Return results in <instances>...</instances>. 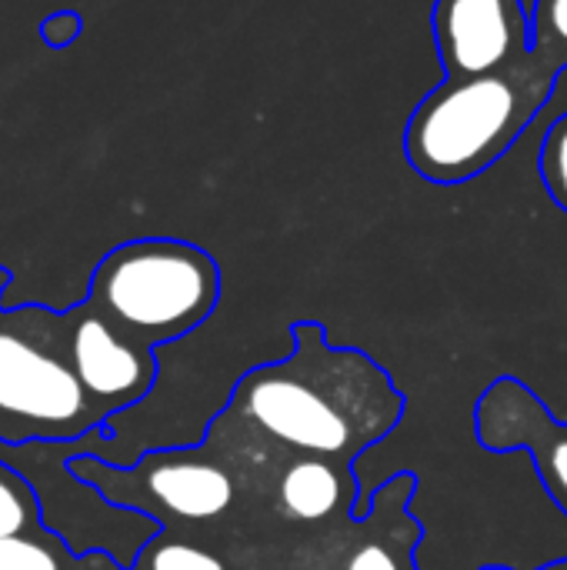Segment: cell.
Instances as JSON below:
<instances>
[{
    "instance_id": "cell-11",
    "label": "cell",
    "mask_w": 567,
    "mask_h": 570,
    "mask_svg": "<svg viewBox=\"0 0 567 570\" xmlns=\"http://www.w3.org/2000/svg\"><path fill=\"white\" fill-rule=\"evenodd\" d=\"M541 180L551 200L567 214V114H561L541 140Z\"/></svg>"
},
{
    "instance_id": "cell-12",
    "label": "cell",
    "mask_w": 567,
    "mask_h": 570,
    "mask_svg": "<svg viewBox=\"0 0 567 570\" xmlns=\"http://www.w3.org/2000/svg\"><path fill=\"white\" fill-rule=\"evenodd\" d=\"M0 570H57L53 554L20 534L0 538Z\"/></svg>"
},
{
    "instance_id": "cell-1",
    "label": "cell",
    "mask_w": 567,
    "mask_h": 570,
    "mask_svg": "<svg viewBox=\"0 0 567 570\" xmlns=\"http://www.w3.org/2000/svg\"><path fill=\"white\" fill-rule=\"evenodd\" d=\"M294 341L301 354L244 381L241 414L311 458H348L381 441L401 414L388 377L358 351H328L314 324L294 327Z\"/></svg>"
},
{
    "instance_id": "cell-16",
    "label": "cell",
    "mask_w": 567,
    "mask_h": 570,
    "mask_svg": "<svg viewBox=\"0 0 567 570\" xmlns=\"http://www.w3.org/2000/svg\"><path fill=\"white\" fill-rule=\"evenodd\" d=\"M545 570H567V561H561V564H551V568H545Z\"/></svg>"
},
{
    "instance_id": "cell-15",
    "label": "cell",
    "mask_w": 567,
    "mask_h": 570,
    "mask_svg": "<svg viewBox=\"0 0 567 570\" xmlns=\"http://www.w3.org/2000/svg\"><path fill=\"white\" fill-rule=\"evenodd\" d=\"M344 570H401V564H398V558H394L384 544L371 541V544L358 548V551L348 558Z\"/></svg>"
},
{
    "instance_id": "cell-9",
    "label": "cell",
    "mask_w": 567,
    "mask_h": 570,
    "mask_svg": "<svg viewBox=\"0 0 567 570\" xmlns=\"http://www.w3.org/2000/svg\"><path fill=\"white\" fill-rule=\"evenodd\" d=\"M348 494L344 471L328 458H301L287 464L277 484V501L291 521H324L331 518Z\"/></svg>"
},
{
    "instance_id": "cell-5",
    "label": "cell",
    "mask_w": 567,
    "mask_h": 570,
    "mask_svg": "<svg viewBox=\"0 0 567 570\" xmlns=\"http://www.w3.org/2000/svg\"><path fill=\"white\" fill-rule=\"evenodd\" d=\"M475 428L491 451H528L548 498L567 518V424H558L518 377H501L481 394Z\"/></svg>"
},
{
    "instance_id": "cell-3",
    "label": "cell",
    "mask_w": 567,
    "mask_h": 570,
    "mask_svg": "<svg viewBox=\"0 0 567 570\" xmlns=\"http://www.w3.org/2000/svg\"><path fill=\"white\" fill-rule=\"evenodd\" d=\"M100 307L130 334L164 341L197 327L221 297L214 257L184 240L117 247L97 271Z\"/></svg>"
},
{
    "instance_id": "cell-6",
    "label": "cell",
    "mask_w": 567,
    "mask_h": 570,
    "mask_svg": "<svg viewBox=\"0 0 567 570\" xmlns=\"http://www.w3.org/2000/svg\"><path fill=\"white\" fill-rule=\"evenodd\" d=\"M0 414L67 428L87 417V391L74 367L0 331Z\"/></svg>"
},
{
    "instance_id": "cell-7",
    "label": "cell",
    "mask_w": 567,
    "mask_h": 570,
    "mask_svg": "<svg viewBox=\"0 0 567 570\" xmlns=\"http://www.w3.org/2000/svg\"><path fill=\"white\" fill-rule=\"evenodd\" d=\"M70 367L87 394L110 404L134 401L150 384V361L104 317H84L77 324L70 341Z\"/></svg>"
},
{
    "instance_id": "cell-14",
    "label": "cell",
    "mask_w": 567,
    "mask_h": 570,
    "mask_svg": "<svg viewBox=\"0 0 567 570\" xmlns=\"http://www.w3.org/2000/svg\"><path fill=\"white\" fill-rule=\"evenodd\" d=\"M23 524H27V501L13 484L0 478V538L20 534Z\"/></svg>"
},
{
    "instance_id": "cell-8",
    "label": "cell",
    "mask_w": 567,
    "mask_h": 570,
    "mask_svg": "<svg viewBox=\"0 0 567 570\" xmlns=\"http://www.w3.org/2000/svg\"><path fill=\"white\" fill-rule=\"evenodd\" d=\"M147 491L180 521H214L234 504V481L207 461H164L147 474Z\"/></svg>"
},
{
    "instance_id": "cell-4",
    "label": "cell",
    "mask_w": 567,
    "mask_h": 570,
    "mask_svg": "<svg viewBox=\"0 0 567 570\" xmlns=\"http://www.w3.org/2000/svg\"><path fill=\"white\" fill-rule=\"evenodd\" d=\"M431 27L444 77L488 73L531 50L525 0H434Z\"/></svg>"
},
{
    "instance_id": "cell-13",
    "label": "cell",
    "mask_w": 567,
    "mask_h": 570,
    "mask_svg": "<svg viewBox=\"0 0 567 570\" xmlns=\"http://www.w3.org/2000/svg\"><path fill=\"white\" fill-rule=\"evenodd\" d=\"M150 570H227L214 554L194 544H160L150 558Z\"/></svg>"
},
{
    "instance_id": "cell-2",
    "label": "cell",
    "mask_w": 567,
    "mask_h": 570,
    "mask_svg": "<svg viewBox=\"0 0 567 570\" xmlns=\"http://www.w3.org/2000/svg\"><path fill=\"white\" fill-rule=\"evenodd\" d=\"M555 87L558 70L535 50L488 73L444 77L421 97L404 127L411 170L438 187L485 174L548 107Z\"/></svg>"
},
{
    "instance_id": "cell-10",
    "label": "cell",
    "mask_w": 567,
    "mask_h": 570,
    "mask_svg": "<svg viewBox=\"0 0 567 570\" xmlns=\"http://www.w3.org/2000/svg\"><path fill=\"white\" fill-rule=\"evenodd\" d=\"M531 50L567 70V0H531Z\"/></svg>"
}]
</instances>
